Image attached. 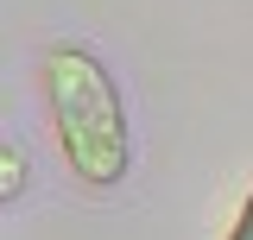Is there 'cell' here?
Instances as JSON below:
<instances>
[{
    "label": "cell",
    "mask_w": 253,
    "mask_h": 240,
    "mask_svg": "<svg viewBox=\"0 0 253 240\" xmlns=\"http://www.w3.org/2000/svg\"><path fill=\"white\" fill-rule=\"evenodd\" d=\"M26 183H32V164H26V152L0 139V202H19V196H26Z\"/></svg>",
    "instance_id": "7a4b0ae2"
},
{
    "label": "cell",
    "mask_w": 253,
    "mask_h": 240,
    "mask_svg": "<svg viewBox=\"0 0 253 240\" xmlns=\"http://www.w3.org/2000/svg\"><path fill=\"white\" fill-rule=\"evenodd\" d=\"M221 240H253V190H247V202L234 209V221H228V234Z\"/></svg>",
    "instance_id": "3957f363"
},
{
    "label": "cell",
    "mask_w": 253,
    "mask_h": 240,
    "mask_svg": "<svg viewBox=\"0 0 253 240\" xmlns=\"http://www.w3.org/2000/svg\"><path fill=\"white\" fill-rule=\"evenodd\" d=\"M38 76H44V108H51V133L70 177L83 190H114L133 164V133H126V108L108 63L89 44H51Z\"/></svg>",
    "instance_id": "6da1fadb"
}]
</instances>
